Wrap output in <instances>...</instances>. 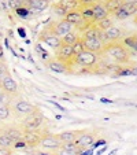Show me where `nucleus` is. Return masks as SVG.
Returning a JSON list of instances; mask_svg holds the SVG:
<instances>
[{
	"label": "nucleus",
	"mask_w": 137,
	"mask_h": 155,
	"mask_svg": "<svg viewBox=\"0 0 137 155\" xmlns=\"http://www.w3.org/2000/svg\"><path fill=\"white\" fill-rule=\"evenodd\" d=\"M102 55H106L111 59V61L117 62V63H128L129 59H130V50L126 47L123 43H108L106 44L104 51H103Z\"/></svg>",
	"instance_id": "obj_1"
},
{
	"label": "nucleus",
	"mask_w": 137,
	"mask_h": 155,
	"mask_svg": "<svg viewBox=\"0 0 137 155\" xmlns=\"http://www.w3.org/2000/svg\"><path fill=\"white\" fill-rule=\"evenodd\" d=\"M97 61H99V55L95 52H90V51H86V50H84L78 55L74 56V62L85 69L93 68L95 64L97 63Z\"/></svg>",
	"instance_id": "obj_5"
},
{
	"label": "nucleus",
	"mask_w": 137,
	"mask_h": 155,
	"mask_svg": "<svg viewBox=\"0 0 137 155\" xmlns=\"http://www.w3.org/2000/svg\"><path fill=\"white\" fill-rule=\"evenodd\" d=\"M15 11H17V15H19V17H28V15H29L28 7H21V8L15 10Z\"/></svg>",
	"instance_id": "obj_36"
},
{
	"label": "nucleus",
	"mask_w": 137,
	"mask_h": 155,
	"mask_svg": "<svg viewBox=\"0 0 137 155\" xmlns=\"http://www.w3.org/2000/svg\"><path fill=\"white\" fill-rule=\"evenodd\" d=\"M102 0H78L80 7L81 6H95L96 3H100Z\"/></svg>",
	"instance_id": "obj_35"
},
{
	"label": "nucleus",
	"mask_w": 137,
	"mask_h": 155,
	"mask_svg": "<svg viewBox=\"0 0 137 155\" xmlns=\"http://www.w3.org/2000/svg\"><path fill=\"white\" fill-rule=\"evenodd\" d=\"M56 59H59V61L64 62V63L70 64L71 62L74 61V52H73V47L71 45H64V44H62L60 47L56 50Z\"/></svg>",
	"instance_id": "obj_10"
},
{
	"label": "nucleus",
	"mask_w": 137,
	"mask_h": 155,
	"mask_svg": "<svg viewBox=\"0 0 137 155\" xmlns=\"http://www.w3.org/2000/svg\"><path fill=\"white\" fill-rule=\"evenodd\" d=\"M73 30H74V26L71 24H69L66 19H60V21H58V22H54V32L60 38L63 37V36H66L67 33L73 32Z\"/></svg>",
	"instance_id": "obj_14"
},
{
	"label": "nucleus",
	"mask_w": 137,
	"mask_h": 155,
	"mask_svg": "<svg viewBox=\"0 0 137 155\" xmlns=\"http://www.w3.org/2000/svg\"><path fill=\"white\" fill-rule=\"evenodd\" d=\"M40 147L45 151H59L62 147V141L59 140L56 135L47 133V135H43V137H41Z\"/></svg>",
	"instance_id": "obj_7"
},
{
	"label": "nucleus",
	"mask_w": 137,
	"mask_h": 155,
	"mask_svg": "<svg viewBox=\"0 0 137 155\" xmlns=\"http://www.w3.org/2000/svg\"><path fill=\"white\" fill-rule=\"evenodd\" d=\"M133 22H134V24H136V25H137V14H136V15H134V18H133Z\"/></svg>",
	"instance_id": "obj_41"
},
{
	"label": "nucleus",
	"mask_w": 137,
	"mask_h": 155,
	"mask_svg": "<svg viewBox=\"0 0 137 155\" xmlns=\"http://www.w3.org/2000/svg\"><path fill=\"white\" fill-rule=\"evenodd\" d=\"M10 106H11L12 115H14L15 118H18V120H21V121L24 120V118H26L28 115L33 114L34 111L38 110L33 103L28 102V100L22 99V97H18V96L11 100Z\"/></svg>",
	"instance_id": "obj_2"
},
{
	"label": "nucleus",
	"mask_w": 137,
	"mask_h": 155,
	"mask_svg": "<svg viewBox=\"0 0 137 155\" xmlns=\"http://www.w3.org/2000/svg\"><path fill=\"white\" fill-rule=\"evenodd\" d=\"M136 14H137V2H129V0H126L125 3H123V6L114 14V17L117 18L118 21H123L130 17H134Z\"/></svg>",
	"instance_id": "obj_6"
},
{
	"label": "nucleus",
	"mask_w": 137,
	"mask_h": 155,
	"mask_svg": "<svg viewBox=\"0 0 137 155\" xmlns=\"http://www.w3.org/2000/svg\"><path fill=\"white\" fill-rule=\"evenodd\" d=\"M95 25H96L97 28H99L102 32H106V30H108L110 28H113L114 26V21H113V18L108 15L107 18H104V19H102V21H97V22H95Z\"/></svg>",
	"instance_id": "obj_25"
},
{
	"label": "nucleus",
	"mask_w": 137,
	"mask_h": 155,
	"mask_svg": "<svg viewBox=\"0 0 137 155\" xmlns=\"http://www.w3.org/2000/svg\"><path fill=\"white\" fill-rule=\"evenodd\" d=\"M2 35H3V33H2V29H0V37H2Z\"/></svg>",
	"instance_id": "obj_42"
},
{
	"label": "nucleus",
	"mask_w": 137,
	"mask_h": 155,
	"mask_svg": "<svg viewBox=\"0 0 137 155\" xmlns=\"http://www.w3.org/2000/svg\"><path fill=\"white\" fill-rule=\"evenodd\" d=\"M11 115H12V111H11V106L10 104H6V106H2V107H0V122L10 120Z\"/></svg>",
	"instance_id": "obj_27"
},
{
	"label": "nucleus",
	"mask_w": 137,
	"mask_h": 155,
	"mask_svg": "<svg viewBox=\"0 0 137 155\" xmlns=\"http://www.w3.org/2000/svg\"><path fill=\"white\" fill-rule=\"evenodd\" d=\"M10 147H14V141L4 132V129H2L0 130V148H10Z\"/></svg>",
	"instance_id": "obj_24"
},
{
	"label": "nucleus",
	"mask_w": 137,
	"mask_h": 155,
	"mask_svg": "<svg viewBox=\"0 0 137 155\" xmlns=\"http://www.w3.org/2000/svg\"><path fill=\"white\" fill-rule=\"evenodd\" d=\"M82 40H84V38H82ZM84 47L86 51L95 52V54H97V55H102L103 51H104L106 44L103 43L100 38H88V40H84Z\"/></svg>",
	"instance_id": "obj_12"
},
{
	"label": "nucleus",
	"mask_w": 137,
	"mask_h": 155,
	"mask_svg": "<svg viewBox=\"0 0 137 155\" xmlns=\"http://www.w3.org/2000/svg\"><path fill=\"white\" fill-rule=\"evenodd\" d=\"M44 120L45 118H44L43 113L37 110V111H34L33 114L28 115L26 118L21 121V126L24 130H40L44 124Z\"/></svg>",
	"instance_id": "obj_4"
},
{
	"label": "nucleus",
	"mask_w": 137,
	"mask_h": 155,
	"mask_svg": "<svg viewBox=\"0 0 137 155\" xmlns=\"http://www.w3.org/2000/svg\"><path fill=\"white\" fill-rule=\"evenodd\" d=\"M81 152L78 150H64V148H60L59 150V155H80Z\"/></svg>",
	"instance_id": "obj_33"
},
{
	"label": "nucleus",
	"mask_w": 137,
	"mask_h": 155,
	"mask_svg": "<svg viewBox=\"0 0 137 155\" xmlns=\"http://www.w3.org/2000/svg\"><path fill=\"white\" fill-rule=\"evenodd\" d=\"M8 155H14V154H11V152H10V154H8Z\"/></svg>",
	"instance_id": "obj_43"
},
{
	"label": "nucleus",
	"mask_w": 137,
	"mask_h": 155,
	"mask_svg": "<svg viewBox=\"0 0 137 155\" xmlns=\"http://www.w3.org/2000/svg\"><path fill=\"white\" fill-rule=\"evenodd\" d=\"M4 132L11 137V140L14 141V143L21 141L22 137H24V129H22L21 125H10L4 129Z\"/></svg>",
	"instance_id": "obj_17"
},
{
	"label": "nucleus",
	"mask_w": 137,
	"mask_h": 155,
	"mask_svg": "<svg viewBox=\"0 0 137 155\" xmlns=\"http://www.w3.org/2000/svg\"><path fill=\"white\" fill-rule=\"evenodd\" d=\"M10 150L8 148H0V155H8Z\"/></svg>",
	"instance_id": "obj_37"
},
{
	"label": "nucleus",
	"mask_w": 137,
	"mask_h": 155,
	"mask_svg": "<svg viewBox=\"0 0 137 155\" xmlns=\"http://www.w3.org/2000/svg\"><path fill=\"white\" fill-rule=\"evenodd\" d=\"M12 99H14V97H11L7 92H4L3 89H0V107H2V106H6V104H10Z\"/></svg>",
	"instance_id": "obj_30"
},
{
	"label": "nucleus",
	"mask_w": 137,
	"mask_h": 155,
	"mask_svg": "<svg viewBox=\"0 0 137 155\" xmlns=\"http://www.w3.org/2000/svg\"><path fill=\"white\" fill-rule=\"evenodd\" d=\"M43 135H40V130H24L22 140L26 143L28 147H40V141Z\"/></svg>",
	"instance_id": "obj_13"
},
{
	"label": "nucleus",
	"mask_w": 137,
	"mask_h": 155,
	"mask_svg": "<svg viewBox=\"0 0 137 155\" xmlns=\"http://www.w3.org/2000/svg\"><path fill=\"white\" fill-rule=\"evenodd\" d=\"M92 10H93V21L95 22L104 19V18H107L108 15H110L107 12V10H106V7L103 6L102 2H100V3H96L95 6H92Z\"/></svg>",
	"instance_id": "obj_21"
},
{
	"label": "nucleus",
	"mask_w": 137,
	"mask_h": 155,
	"mask_svg": "<svg viewBox=\"0 0 137 155\" xmlns=\"http://www.w3.org/2000/svg\"><path fill=\"white\" fill-rule=\"evenodd\" d=\"M81 132H77V130H64L58 133V139L62 141V144H66V143H74L78 137V135Z\"/></svg>",
	"instance_id": "obj_19"
},
{
	"label": "nucleus",
	"mask_w": 137,
	"mask_h": 155,
	"mask_svg": "<svg viewBox=\"0 0 137 155\" xmlns=\"http://www.w3.org/2000/svg\"><path fill=\"white\" fill-rule=\"evenodd\" d=\"M38 40L43 41V43H45L48 47L52 48V50H55V51L62 45V38L59 37V36H56L55 32H54V24L48 25V26L40 33Z\"/></svg>",
	"instance_id": "obj_3"
},
{
	"label": "nucleus",
	"mask_w": 137,
	"mask_h": 155,
	"mask_svg": "<svg viewBox=\"0 0 137 155\" xmlns=\"http://www.w3.org/2000/svg\"><path fill=\"white\" fill-rule=\"evenodd\" d=\"M130 74H133V76H137V68L130 69Z\"/></svg>",
	"instance_id": "obj_38"
},
{
	"label": "nucleus",
	"mask_w": 137,
	"mask_h": 155,
	"mask_svg": "<svg viewBox=\"0 0 137 155\" xmlns=\"http://www.w3.org/2000/svg\"><path fill=\"white\" fill-rule=\"evenodd\" d=\"M123 44H125L129 50H133V51H136V52H137V36H130V37H126L125 41H123Z\"/></svg>",
	"instance_id": "obj_29"
},
{
	"label": "nucleus",
	"mask_w": 137,
	"mask_h": 155,
	"mask_svg": "<svg viewBox=\"0 0 137 155\" xmlns=\"http://www.w3.org/2000/svg\"><path fill=\"white\" fill-rule=\"evenodd\" d=\"M50 6V0H28L26 2V7L29 10V14L33 12H41L44 10H47Z\"/></svg>",
	"instance_id": "obj_15"
},
{
	"label": "nucleus",
	"mask_w": 137,
	"mask_h": 155,
	"mask_svg": "<svg viewBox=\"0 0 137 155\" xmlns=\"http://www.w3.org/2000/svg\"><path fill=\"white\" fill-rule=\"evenodd\" d=\"M77 146V148L80 150V151H88V148H90V147H93L95 144V136L92 135V133H88V132H81L78 135V137H77V140L74 141Z\"/></svg>",
	"instance_id": "obj_8"
},
{
	"label": "nucleus",
	"mask_w": 137,
	"mask_h": 155,
	"mask_svg": "<svg viewBox=\"0 0 137 155\" xmlns=\"http://www.w3.org/2000/svg\"><path fill=\"white\" fill-rule=\"evenodd\" d=\"M25 2H28V0H25Z\"/></svg>",
	"instance_id": "obj_45"
},
{
	"label": "nucleus",
	"mask_w": 137,
	"mask_h": 155,
	"mask_svg": "<svg viewBox=\"0 0 137 155\" xmlns=\"http://www.w3.org/2000/svg\"><path fill=\"white\" fill-rule=\"evenodd\" d=\"M47 68L50 69V70L55 71V73L69 74V64L59 61V59H56V58H52L47 62Z\"/></svg>",
	"instance_id": "obj_16"
},
{
	"label": "nucleus",
	"mask_w": 137,
	"mask_h": 155,
	"mask_svg": "<svg viewBox=\"0 0 137 155\" xmlns=\"http://www.w3.org/2000/svg\"><path fill=\"white\" fill-rule=\"evenodd\" d=\"M80 38H81V35L78 32H76V30H73V32L67 33L66 36L62 37V44H64V45H74Z\"/></svg>",
	"instance_id": "obj_23"
},
{
	"label": "nucleus",
	"mask_w": 137,
	"mask_h": 155,
	"mask_svg": "<svg viewBox=\"0 0 137 155\" xmlns=\"http://www.w3.org/2000/svg\"><path fill=\"white\" fill-rule=\"evenodd\" d=\"M3 59V48H2V45H0V61Z\"/></svg>",
	"instance_id": "obj_39"
},
{
	"label": "nucleus",
	"mask_w": 137,
	"mask_h": 155,
	"mask_svg": "<svg viewBox=\"0 0 137 155\" xmlns=\"http://www.w3.org/2000/svg\"><path fill=\"white\" fill-rule=\"evenodd\" d=\"M102 36H103V32L95 24L90 25L84 33H81V37L84 40H88V38H100L102 40Z\"/></svg>",
	"instance_id": "obj_20"
},
{
	"label": "nucleus",
	"mask_w": 137,
	"mask_h": 155,
	"mask_svg": "<svg viewBox=\"0 0 137 155\" xmlns=\"http://www.w3.org/2000/svg\"><path fill=\"white\" fill-rule=\"evenodd\" d=\"M0 87H2V89H3L4 92H7L11 97L18 96V84H17V81L12 78V76L10 73L7 74L6 77L2 78V81H0Z\"/></svg>",
	"instance_id": "obj_9"
},
{
	"label": "nucleus",
	"mask_w": 137,
	"mask_h": 155,
	"mask_svg": "<svg viewBox=\"0 0 137 155\" xmlns=\"http://www.w3.org/2000/svg\"><path fill=\"white\" fill-rule=\"evenodd\" d=\"M52 10H54V12H55V15H56V17H59V18H60V19H64V17H66V14H67V12H69L66 8H64L63 6H62L60 3H59V2H58V3H55V4H54V6H52Z\"/></svg>",
	"instance_id": "obj_28"
},
{
	"label": "nucleus",
	"mask_w": 137,
	"mask_h": 155,
	"mask_svg": "<svg viewBox=\"0 0 137 155\" xmlns=\"http://www.w3.org/2000/svg\"><path fill=\"white\" fill-rule=\"evenodd\" d=\"M8 6L12 10H18L21 7H26V2L25 0H8Z\"/></svg>",
	"instance_id": "obj_31"
},
{
	"label": "nucleus",
	"mask_w": 137,
	"mask_h": 155,
	"mask_svg": "<svg viewBox=\"0 0 137 155\" xmlns=\"http://www.w3.org/2000/svg\"><path fill=\"white\" fill-rule=\"evenodd\" d=\"M73 47V52H74V56L76 55H78L80 52H82V51L85 50V47H84V40L82 38H80L78 41H77L74 45H71Z\"/></svg>",
	"instance_id": "obj_32"
},
{
	"label": "nucleus",
	"mask_w": 137,
	"mask_h": 155,
	"mask_svg": "<svg viewBox=\"0 0 137 155\" xmlns=\"http://www.w3.org/2000/svg\"><path fill=\"white\" fill-rule=\"evenodd\" d=\"M64 19L69 22V24H71L74 28H77L80 24H81L82 21V15L81 12H80V8L78 10H73V11H69L66 14V17H64Z\"/></svg>",
	"instance_id": "obj_22"
},
{
	"label": "nucleus",
	"mask_w": 137,
	"mask_h": 155,
	"mask_svg": "<svg viewBox=\"0 0 137 155\" xmlns=\"http://www.w3.org/2000/svg\"><path fill=\"white\" fill-rule=\"evenodd\" d=\"M122 35H123L122 30H121L118 26H115V25H114V26H113V28H110L108 30L103 32L102 41H103L104 44H108V43H117V41H119L121 38H122Z\"/></svg>",
	"instance_id": "obj_11"
},
{
	"label": "nucleus",
	"mask_w": 137,
	"mask_h": 155,
	"mask_svg": "<svg viewBox=\"0 0 137 155\" xmlns=\"http://www.w3.org/2000/svg\"><path fill=\"white\" fill-rule=\"evenodd\" d=\"M125 2H126V0H102L103 6L106 7V10H107V12L110 15L115 14V12H117L118 10L123 6V3H125Z\"/></svg>",
	"instance_id": "obj_18"
},
{
	"label": "nucleus",
	"mask_w": 137,
	"mask_h": 155,
	"mask_svg": "<svg viewBox=\"0 0 137 155\" xmlns=\"http://www.w3.org/2000/svg\"><path fill=\"white\" fill-rule=\"evenodd\" d=\"M100 102H103V103H108V102H111V100H108V99H102Z\"/></svg>",
	"instance_id": "obj_40"
},
{
	"label": "nucleus",
	"mask_w": 137,
	"mask_h": 155,
	"mask_svg": "<svg viewBox=\"0 0 137 155\" xmlns=\"http://www.w3.org/2000/svg\"><path fill=\"white\" fill-rule=\"evenodd\" d=\"M59 3L67 10V11H73V10H78L80 8V3L78 0H60Z\"/></svg>",
	"instance_id": "obj_26"
},
{
	"label": "nucleus",
	"mask_w": 137,
	"mask_h": 155,
	"mask_svg": "<svg viewBox=\"0 0 137 155\" xmlns=\"http://www.w3.org/2000/svg\"><path fill=\"white\" fill-rule=\"evenodd\" d=\"M0 130H2V128H0Z\"/></svg>",
	"instance_id": "obj_44"
},
{
	"label": "nucleus",
	"mask_w": 137,
	"mask_h": 155,
	"mask_svg": "<svg viewBox=\"0 0 137 155\" xmlns=\"http://www.w3.org/2000/svg\"><path fill=\"white\" fill-rule=\"evenodd\" d=\"M8 73H10V71H8V69H7L6 63H3V62L0 61V81H2V78H3V77H6Z\"/></svg>",
	"instance_id": "obj_34"
}]
</instances>
